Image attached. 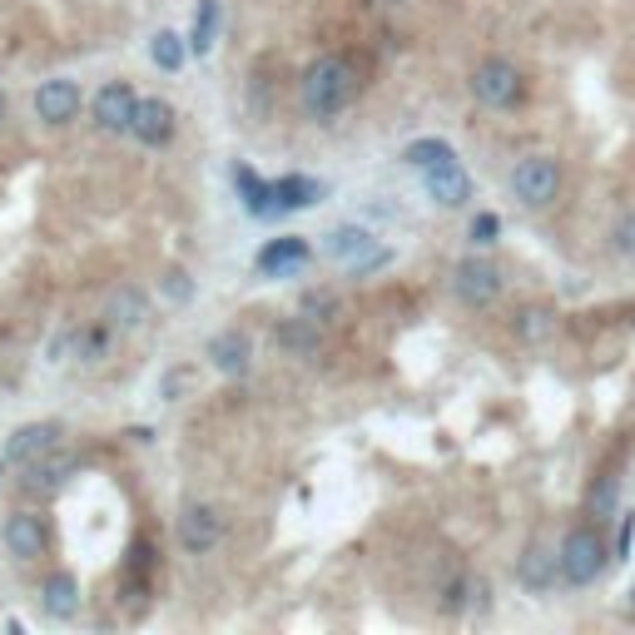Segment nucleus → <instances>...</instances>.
Returning a JSON list of instances; mask_svg holds the SVG:
<instances>
[{"label": "nucleus", "instance_id": "obj_4", "mask_svg": "<svg viewBox=\"0 0 635 635\" xmlns=\"http://www.w3.org/2000/svg\"><path fill=\"white\" fill-rule=\"evenodd\" d=\"M512 194L522 199L526 209L556 204V194H561V164H556L552 154H526V159H516V169H512Z\"/></svg>", "mask_w": 635, "mask_h": 635}, {"label": "nucleus", "instance_id": "obj_9", "mask_svg": "<svg viewBox=\"0 0 635 635\" xmlns=\"http://www.w3.org/2000/svg\"><path fill=\"white\" fill-rule=\"evenodd\" d=\"M219 536H224V522H219L214 506H184V516H179V546L189 556H209L219 546Z\"/></svg>", "mask_w": 635, "mask_h": 635}, {"label": "nucleus", "instance_id": "obj_2", "mask_svg": "<svg viewBox=\"0 0 635 635\" xmlns=\"http://www.w3.org/2000/svg\"><path fill=\"white\" fill-rule=\"evenodd\" d=\"M606 536H601L596 522L586 526H571L566 542H561V581H571V586H591V581L606 571Z\"/></svg>", "mask_w": 635, "mask_h": 635}, {"label": "nucleus", "instance_id": "obj_15", "mask_svg": "<svg viewBox=\"0 0 635 635\" xmlns=\"http://www.w3.org/2000/svg\"><path fill=\"white\" fill-rule=\"evenodd\" d=\"M313 259V249H309V239H299V234H289V239H269L259 249V273H299L303 263Z\"/></svg>", "mask_w": 635, "mask_h": 635}, {"label": "nucleus", "instance_id": "obj_5", "mask_svg": "<svg viewBox=\"0 0 635 635\" xmlns=\"http://www.w3.org/2000/svg\"><path fill=\"white\" fill-rule=\"evenodd\" d=\"M327 253H333L347 273H373L387 263V249L367 234V229H333V234H327Z\"/></svg>", "mask_w": 635, "mask_h": 635}, {"label": "nucleus", "instance_id": "obj_13", "mask_svg": "<svg viewBox=\"0 0 635 635\" xmlns=\"http://www.w3.org/2000/svg\"><path fill=\"white\" fill-rule=\"evenodd\" d=\"M134 140L150 144V150H164L169 140H174V104L169 100H140V110H134Z\"/></svg>", "mask_w": 635, "mask_h": 635}, {"label": "nucleus", "instance_id": "obj_17", "mask_svg": "<svg viewBox=\"0 0 635 635\" xmlns=\"http://www.w3.org/2000/svg\"><path fill=\"white\" fill-rule=\"evenodd\" d=\"M209 363H214L224 377H243L249 373V337L234 333V327H229V333H214L209 337Z\"/></svg>", "mask_w": 635, "mask_h": 635}, {"label": "nucleus", "instance_id": "obj_25", "mask_svg": "<svg viewBox=\"0 0 635 635\" xmlns=\"http://www.w3.org/2000/svg\"><path fill=\"white\" fill-rule=\"evenodd\" d=\"M516 333H522L526 343H546V337L556 333V313L552 309H526L516 318Z\"/></svg>", "mask_w": 635, "mask_h": 635}, {"label": "nucleus", "instance_id": "obj_32", "mask_svg": "<svg viewBox=\"0 0 635 635\" xmlns=\"http://www.w3.org/2000/svg\"><path fill=\"white\" fill-rule=\"evenodd\" d=\"M6 110H10V104H6V94H0V120H6Z\"/></svg>", "mask_w": 635, "mask_h": 635}, {"label": "nucleus", "instance_id": "obj_7", "mask_svg": "<svg viewBox=\"0 0 635 635\" xmlns=\"http://www.w3.org/2000/svg\"><path fill=\"white\" fill-rule=\"evenodd\" d=\"M452 293H457L467 309H486V303H496V293H502V269H496L492 259H462L457 273H452Z\"/></svg>", "mask_w": 635, "mask_h": 635}, {"label": "nucleus", "instance_id": "obj_30", "mask_svg": "<svg viewBox=\"0 0 635 635\" xmlns=\"http://www.w3.org/2000/svg\"><path fill=\"white\" fill-rule=\"evenodd\" d=\"M164 293H169L174 303H189L194 283H189V273H184V269H169V273H164Z\"/></svg>", "mask_w": 635, "mask_h": 635}, {"label": "nucleus", "instance_id": "obj_29", "mask_svg": "<svg viewBox=\"0 0 635 635\" xmlns=\"http://www.w3.org/2000/svg\"><path fill=\"white\" fill-rule=\"evenodd\" d=\"M496 234H502V219H496V214H476L472 219V243H476V249L496 243Z\"/></svg>", "mask_w": 635, "mask_h": 635}, {"label": "nucleus", "instance_id": "obj_22", "mask_svg": "<svg viewBox=\"0 0 635 635\" xmlns=\"http://www.w3.org/2000/svg\"><path fill=\"white\" fill-rule=\"evenodd\" d=\"M323 194V184H318V179H303V174H289V179H279V184H273V209H309L313 199Z\"/></svg>", "mask_w": 635, "mask_h": 635}, {"label": "nucleus", "instance_id": "obj_31", "mask_svg": "<svg viewBox=\"0 0 635 635\" xmlns=\"http://www.w3.org/2000/svg\"><path fill=\"white\" fill-rule=\"evenodd\" d=\"M189 383V367H174V373H164V383H159V397L179 402V387Z\"/></svg>", "mask_w": 635, "mask_h": 635}, {"label": "nucleus", "instance_id": "obj_14", "mask_svg": "<svg viewBox=\"0 0 635 635\" xmlns=\"http://www.w3.org/2000/svg\"><path fill=\"white\" fill-rule=\"evenodd\" d=\"M427 194L437 199L442 209H462L472 199V179H467V169L457 164V159H447V164H437V169H427Z\"/></svg>", "mask_w": 635, "mask_h": 635}, {"label": "nucleus", "instance_id": "obj_3", "mask_svg": "<svg viewBox=\"0 0 635 635\" xmlns=\"http://www.w3.org/2000/svg\"><path fill=\"white\" fill-rule=\"evenodd\" d=\"M472 94L486 104V110H512V104H522L526 80H522V70H516L512 60L486 56L482 65L472 70Z\"/></svg>", "mask_w": 635, "mask_h": 635}, {"label": "nucleus", "instance_id": "obj_16", "mask_svg": "<svg viewBox=\"0 0 635 635\" xmlns=\"http://www.w3.org/2000/svg\"><path fill=\"white\" fill-rule=\"evenodd\" d=\"M40 606H46V616L70 621L80 611V581L70 571H50L46 586H40Z\"/></svg>", "mask_w": 635, "mask_h": 635}, {"label": "nucleus", "instance_id": "obj_20", "mask_svg": "<svg viewBox=\"0 0 635 635\" xmlns=\"http://www.w3.org/2000/svg\"><path fill=\"white\" fill-rule=\"evenodd\" d=\"M273 337H279V347H289V353H299V357H313L318 347H323L318 318H289V323H283Z\"/></svg>", "mask_w": 635, "mask_h": 635}, {"label": "nucleus", "instance_id": "obj_1", "mask_svg": "<svg viewBox=\"0 0 635 635\" xmlns=\"http://www.w3.org/2000/svg\"><path fill=\"white\" fill-rule=\"evenodd\" d=\"M299 94H303V110H309L313 120H333V114H343L347 104H353L357 70L347 65L343 56H318L313 65L303 70Z\"/></svg>", "mask_w": 635, "mask_h": 635}, {"label": "nucleus", "instance_id": "obj_24", "mask_svg": "<svg viewBox=\"0 0 635 635\" xmlns=\"http://www.w3.org/2000/svg\"><path fill=\"white\" fill-rule=\"evenodd\" d=\"M402 159H407L412 169H422V174H427V169H437V164H447V159H457V150H452L447 140H412L407 150H402Z\"/></svg>", "mask_w": 635, "mask_h": 635}, {"label": "nucleus", "instance_id": "obj_8", "mask_svg": "<svg viewBox=\"0 0 635 635\" xmlns=\"http://www.w3.org/2000/svg\"><path fill=\"white\" fill-rule=\"evenodd\" d=\"M60 437H65L60 422H26V427L10 432L6 457H0V462H6V467H30V462H40L46 452H56Z\"/></svg>", "mask_w": 635, "mask_h": 635}, {"label": "nucleus", "instance_id": "obj_19", "mask_svg": "<svg viewBox=\"0 0 635 635\" xmlns=\"http://www.w3.org/2000/svg\"><path fill=\"white\" fill-rule=\"evenodd\" d=\"M144 318H150V299H144V293L134 289V283H124V289L110 299V327L130 333V327H140Z\"/></svg>", "mask_w": 635, "mask_h": 635}, {"label": "nucleus", "instance_id": "obj_11", "mask_svg": "<svg viewBox=\"0 0 635 635\" xmlns=\"http://www.w3.org/2000/svg\"><path fill=\"white\" fill-rule=\"evenodd\" d=\"M0 536H6V552L16 556V561H36V556H46V522H40L36 512H16L6 526H0Z\"/></svg>", "mask_w": 635, "mask_h": 635}, {"label": "nucleus", "instance_id": "obj_10", "mask_svg": "<svg viewBox=\"0 0 635 635\" xmlns=\"http://www.w3.org/2000/svg\"><path fill=\"white\" fill-rule=\"evenodd\" d=\"M80 104H84V94L75 80H46L36 90V114L46 124H70L80 114Z\"/></svg>", "mask_w": 635, "mask_h": 635}, {"label": "nucleus", "instance_id": "obj_33", "mask_svg": "<svg viewBox=\"0 0 635 635\" xmlns=\"http://www.w3.org/2000/svg\"><path fill=\"white\" fill-rule=\"evenodd\" d=\"M373 6H402V0H373Z\"/></svg>", "mask_w": 635, "mask_h": 635}, {"label": "nucleus", "instance_id": "obj_21", "mask_svg": "<svg viewBox=\"0 0 635 635\" xmlns=\"http://www.w3.org/2000/svg\"><path fill=\"white\" fill-rule=\"evenodd\" d=\"M616 506H621V476H596V486H591V496H586V516L596 526H606V522H616Z\"/></svg>", "mask_w": 635, "mask_h": 635}, {"label": "nucleus", "instance_id": "obj_18", "mask_svg": "<svg viewBox=\"0 0 635 635\" xmlns=\"http://www.w3.org/2000/svg\"><path fill=\"white\" fill-rule=\"evenodd\" d=\"M26 486L30 492H40V496H50V492H60V486L75 476V457H65V452H46L40 462H30L26 467Z\"/></svg>", "mask_w": 635, "mask_h": 635}, {"label": "nucleus", "instance_id": "obj_28", "mask_svg": "<svg viewBox=\"0 0 635 635\" xmlns=\"http://www.w3.org/2000/svg\"><path fill=\"white\" fill-rule=\"evenodd\" d=\"M616 259L635 269V214H626V219L616 224Z\"/></svg>", "mask_w": 635, "mask_h": 635}, {"label": "nucleus", "instance_id": "obj_12", "mask_svg": "<svg viewBox=\"0 0 635 635\" xmlns=\"http://www.w3.org/2000/svg\"><path fill=\"white\" fill-rule=\"evenodd\" d=\"M516 581H522L526 591H536V596H542V591H552L556 581H561V552H552L546 542H532L522 552V561H516Z\"/></svg>", "mask_w": 635, "mask_h": 635}, {"label": "nucleus", "instance_id": "obj_27", "mask_svg": "<svg viewBox=\"0 0 635 635\" xmlns=\"http://www.w3.org/2000/svg\"><path fill=\"white\" fill-rule=\"evenodd\" d=\"M104 347H110V327H84V333H75V353L80 357H100Z\"/></svg>", "mask_w": 635, "mask_h": 635}, {"label": "nucleus", "instance_id": "obj_26", "mask_svg": "<svg viewBox=\"0 0 635 635\" xmlns=\"http://www.w3.org/2000/svg\"><path fill=\"white\" fill-rule=\"evenodd\" d=\"M150 56H154V65H159V70H169V75H174V70L184 65V46H179L174 30H159L154 46H150Z\"/></svg>", "mask_w": 635, "mask_h": 635}, {"label": "nucleus", "instance_id": "obj_23", "mask_svg": "<svg viewBox=\"0 0 635 635\" xmlns=\"http://www.w3.org/2000/svg\"><path fill=\"white\" fill-rule=\"evenodd\" d=\"M214 36H219V0H199L189 50H194V56H209V50H214Z\"/></svg>", "mask_w": 635, "mask_h": 635}, {"label": "nucleus", "instance_id": "obj_6", "mask_svg": "<svg viewBox=\"0 0 635 635\" xmlns=\"http://www.w3.org/2000/svg\"><path fill=\"white\" fill-rule=\"evenodd\" d=\"M90 110H94V124H100L104 134H130L134 110H140V94H134L130 80H110V84H100Z\"/></svg>", "mask_w": 635, "mask_h": 635}]
</instances>
